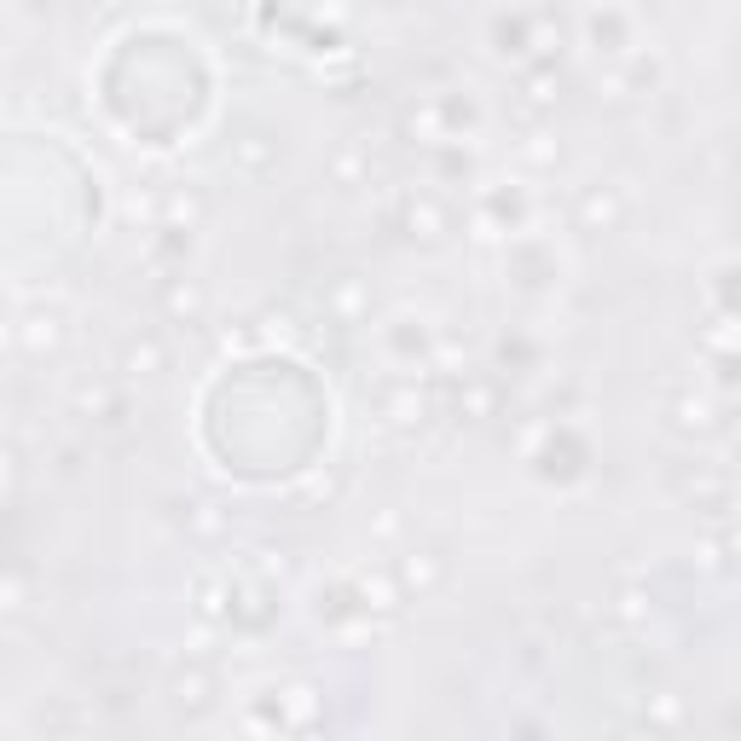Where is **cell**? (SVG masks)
<instances>
[{
	"label": "cell",
	"mask_w": 741,
	"mask_h": 741,
	"mask_svg": "<svg viewBox=\"0 0 741 741\" xmlns=\"http://www.w3.org/2000/svg\"><path fill=\"white\" fill-rule=\"evenodd\" d=\"M440 579H446V562H440L435 550H412V556L400 562V591H417V597H429Z\"/></svg>",
	"instance_id": "1"
},
{
	"label": "cell",
	"mask_w": 741,
	"mask_h": 741,
	"mask_svg": "<svg viewBox=\"0 0 741 741\" xmlns=\"http://www.w3.org/2000/svg\"><path fill=\"white\" fill-rule=\"evenodd\" d=\"M12 608H24V585L18 579H0V614H12Z\"/></svg>",
	"instance_id": "12"
},
{
	"label": "cell",
	"mask_w": 741,
	"mask_h": 741,
	"mask_svg": "<svg viewBox=\"0 0 741 741\" xmlns=\"http://www.w3.org/2000/svg\"><path fill=\"white\" fill-rule=\"evenodd\" d=\"M359 597H365V603L359 608H377V614H394V608H400V597H406V591H400V585H394V579H359Z\"/></svg>",
	"instance_id": "5"
},
{
	"label": "cell",
	"mask_w": 741,
	"mask_h": 741,
	"mask_svg": "<svg viewBox=\"0 0 741 741\" xmlns=\"http://www.w3.org/2000/svg\"><path fill=\"white\" fill-rule=\"evenodd\" d=\"M678 429L713 435V429H718V423H713V406H707V400H684V406H678Z\"/></svg>",
	"instance_id": "7"
},
{
	"label": "cell",
	"mask_w": 741,
	"mask_h": 741,
	"mask_svg": "<svg viewBox=\"0 0 741 741\" xmlns=\"http://www.w3.org/2000/svg\"><path fill=\"white\" fill-rule=\"evenodd\" d=\"M527 139H533V145H527L533 163H556V145H545V134H527Z\"/></svg>",
	"instance_id": "13"
},
{
	"label": "cell",
	"mask_w": 741,
	"mask_h": 741,
	"mask_svg": "<svg viewBox=\"0 0 741 741\" xmlns=\"http://www.w3.org/2000/svg\"><path fill=\"white\" fill-rule=\"evenodd\" d=\"M417 220H429V226H435V238L452 226V220H446V209H435L429 197H423V203H417V197H406V226H417Z\"/></svg>",
	"instance_id": "8"
},
{
	"label": "cell",
	"mask_w": 741,
	"mask_h": 741,
	"mask_svg": "<svg viewBox=\"0 0 741 741\" xmlns=\"http://www.w3.org/2000/svg\"><path fill=\"white\" fill-rule=\"evenodd\" d=\"M163 307H168V319H180V325H197V319H203V290H197V284H186V278H174V284H168L163 290Z\"/></svg>",
	"instance_id": "2"
},
{
	"label": "cell",
	"mask_w": 741,
	"mask_h": 741,
	"mask_svg": "<svg viewBox=\"0 0 741 741\" xmlns=\"http://www.w3.org/2000/svg\"><path fill=\"white\" fill-rule=\"evenodd\" d=\"M550 87H556V76H550V70H533V76H527V99H533V105H550V99H556Z\"/></svg>",
	"instance_id": "10"
},
{
	"label": "cell",
	"mask_w": 741,
	"mask_h": 741,
	"mask_svg": "<svg viewBox=\"0 0 741 741\" xmlns=\"http://www.w3.org/2000/svg\"><path fill=\"white\" fill-rule=\"evenodd\" d=\"M614 220H620V197L614 192H597V186H591V192L579 197V226H585V232H603Z\"/></svg>",
	"instance_id": "3"
},
{
	"label": "cell",
	"mask_w": 741,
	"mask_h": 741,
	"mask_svg": "<svg viewBox=\"0 0 741 741\" xmlns=\"http://www.w3.org/2000/svg\"><path fill=\"white\" fill-rule=\"evenodd\" d=\"M168 215H174V220H197V215H203V203H197L192 192H174V197H168Z\"/></svg>",
	"instance_id": "11"
},
{
	"label": "cell",
	"mask_w": 741,
	"mask_h": 741,
	"mask_svg": "<svg viewBox=\"0 0 741 741\" xmlns=\"http://www.w3.org/2000/svg\"><path fill=\"white\" fill-rule=\"evenodd\" d=\"M493 400H498V394H493L487 383H469V394H458V412L469 406V412H475V423H481V417L493 412Z\"/></svg>",
	"instance_id": "9"
},
{
	"label": "cell",
	"mask_w": 741,
	"mask_h": 741,
	"mask_svg": "<svg viewBox=\"0 0 741 741\" xmlns=\"http://www.w3.org/2000/svg\"><path fill=\"white\" fill-rule=\"evenodd\" d=\"M134 377H151V371H163L168 365V348L157 342V336H139V342H128V359H122Z\"/></svg>",
	"instance_id": "4"
},
{
	"label": "cell",
	"mask_w": 741,
	"mask_h": 741,
	"mask_svg": "<svg viewBox=\"0 0 741 741\" xmlns=\"http://www.w3.org/2000/svg\"><path fill=\"white\" fill-rule=\"evenodd\" d=\"M388 423H417V412H423V394L417 388H388Z\"/></svg>",
	"instance_id": "6"
}]
</instances>
